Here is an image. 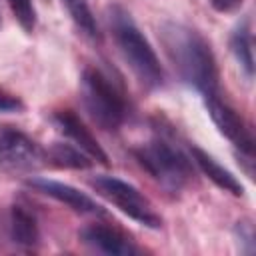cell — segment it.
I'll use <instances>...</instances> for the list:
<instances>
[{
    "label": "cell",
    "instance_id": "cell-1",
    "mask_svg": "<svg viewBox=\"0 0 256 256\" xmlns=\"http://www.w3.org/2000/svg\"><path fill=\"white\" fill-rule=\"evenodd\" d=\"M160 42L178 76L202 94L218 92V68L208 40L194 28L168 20L160 26Z\"/></svg>",
    "mask_w": 256,
    "mask_h": 256
},
{
    "label": "cell",
    "instance_id": "cell-2",
    "mask_svg": "<svg viewBox=\"0 0 256 256\" xmlns=\"http://www.w3.org/2000/svg\"><path fill=\"white\" fill-rule=\"evenodd\" d=\"M108 22H110V30H112L118 50L128 62L130 70L136 74V78L150 90L160 88L164 84L162 64L154 48L146 40V36L140 32L136 22L132 20L130 12L114 4L108 8Z\"/></svg>",
    "mask_w": 256,
    "mask_h": 256
},
{
    "label": "cell",
    "instance_id": "cell-3",
    "mask_svg": "<svg viewBox=\"0 0 256 256\" xmlns=\"http://www.w3.org/2000/svg\"><path fill=\"white\" fill-rule=\"evenodd\" d=\"M80 98L90 118L104 130H116L126 118V102L114 82L98 68H86L80 78Z\"/></svg>",
    "mask_w": 256,
    "mask_h": 256
},
{
    "label": "cell",
    "instance_id": "cell-4",
    "mask_svg": "<svg viewBox=\"0 0 256 256\" xmlns=\"http://www.w3.org/2000/svg\"><path fill=\"white\" fill-rule=\"evenodd\" d=\"M140 166L170 190H180L192 178L190 158L166 138H154L134 150Z\"/></svg>",
    "mask_w": 256,
    "mask_h": 256
},
{
    "label": "cell",
    "instance_id": "cell-5",
    "mask_svg": "<svg viewBox=\"0 0 256 256\" xmlns=\"http://www.w3.org/2000/svg\"><path fill=\"white\" fill-rule=\"evenodd\" d=\"M90 186L100 196H104L114 206H118L128 218L140 222L142 226L154 228V230L162 226V218L154 212V208L148 202V198L142 196L140 190L134 188L132 184H128V182H124V180H120L116 176L100 174V176H94L90 180Z\"/></svg>",
    "mask_w": 256,
    "mask_h": 256
},
{
    "label": "cell",
    "instance_id": "cell-6",
    "mask_svg": "<svg viewBox=\"0 0 256 256\" xmlns=\"http://www.w3.org/2000/svg\"><path fill=\"white\" fill-rule=\"evenodd\" d=\"M46 164V152L16 128L0 130V170L8 174H32Z\"/></svg>",
    "mask_w": 256,
    "mask_h": 256
},
{
    "label": "cell",
    "instance_id": "cell-7",
    "mask_svg": "<svg viewBox=\"0 0 256 256\" xmlns=\"http://www.w3.org/2000/svg\"><path fill=\"white\" fill-rule=\"evenodd\" d=\"M204 104L208 108V114L220 134H224L240 152L254 154V136L244 118L226 102L222 100L220 92H210L204 94Z\"/></svg>",
    "mask_w": 256,
    "mask_h": 256
},
{
    "label": "cell",
    "instance_id": "cell-8",
    "mask_svg": "<svg viewBox=\"0 0 256 256\" xmlns=\"http://www.w3.org/2000/svg\"><path fill=\"white\" fill-rule=\"evenodd\" d=\"M26 186L30 190H36V192H40L44 196H50V198L66 204L74 212H80V214H96V216H102L104 214V208L98 202H94L88 194L76 190L70 184L56 182V180H50V178L32 176V178L26 180Z\"/></svg>",
    "mask_w": 256,
    "mask_h": 256
},
{
    "label": "cell",
    "instance_id": "cell-9",
    "mask_svg": "<svg viewBox=\"0 0 256 256\" xmlns=\"http://www.w3.org/2000/svg\"><path fill=\"white\" fill-rule=\"evenodd\" d=\"M78 238L82 244L102 254H110V256L138 254V248L130 242V238H126L120 230L106 226V224H88L78 232Z\"/></svg>",
    "mask_w": 256,
    "mask_h": 256
},
{
    "label": "cell",
    "instance_id": "cell-10",
    "mask_svg": "<svg viewBox=\"0 0 256 256\" xmlns=\"http://www.w3.org/2000/svg\"><path fill=\"white\" fill-rule=\"evenodd\" d=\"M52 120L56 122V126L74 142V146H78L82 152H86L92 160L108 166V154L104 152V148L98 144V140L92 136V132L86 128V124L72 112V110H58Z\"/></svg>",
    "mask_w": 256,
    "mask_h": 256
},
{
    "label": "cell",
    "instance_id": "cell-11",
    "mask_svg": "<svg viewBox=\"0 0 256 256\" xmlns=\"http://www.w3.org/2000/svg\"><path fill=\"white\" fill-rule=\"evenodd\" d=\"M190 154H192V162L204 172V176H208V180H212L218 188H222L224 192H230L232 196H242L244 194V186L242 182L230 172L226 170L222 164H218L208 152H204L198 146H190Z\"/></svg>",
    "mask_w": 256,
    "mask_h": 256
},
{
    "label": "cell",
    "instance_id": "cell-12",
    "mask_svg": "<svg viewBox=\"0 0 256 256\" xmlns=\"http://www.w3.org/2000/svg\"><path fill=\"white\" fill-rule=\"evenodd\" d=\"M8 232H10V240L24 248H34L40 242V230H38L36 216L20 204H14L10 208Z\"/></svg>",
    "mask_w": 256,
    "mask_h": 256
},
{
    "label": "cell",
    "instance_id": "cell-13",
    "mask_svg": "<svg viewBox=\"0 0 256 256\" xmlns=\"http://www.w3.org/2000/svg\"><path fill=\"white\" fill-rule=\"evenodd\" d=\"M46 162L56 168H68V170H88L92 166V158L82 152L78 146L54 142L46 150Z\"/></svg>",
    "mask_w": 256,
    "mask_h": 256
},
{
    "label": "cell",
    "instance_id": "cell-14",
    "mask_svg": "<svg viewBox=\"0 0 256 256\" xmlns=\"http://www.w3.org/2000/svg\"><path fill=\"white\" fill-rule=\"evenodd\" d=\"M230 50L236 58V62L240 64V68L244 70V74L248 78H252L254 74V42H252V32H250V24L248 20L242 22L230 36Z\"/></svg>",
    "mask_w": 256,
    "mask_h": 256
},
{
    "label": "cell",
    "instance_id": "cell-15",
    "mask_svg": "<svg viewBox=\"0 0 256 256\" xmlns=\"http://www.w3.org/2000/svg\"><path fill=\"white\" fill-rule=\"evenodd\" d=\"M72 22L76 24V28L88 36L90 40H102V34H100V28H98V22H96V16L88 4V0H62Z\"/></svg>",
    "mask_w": 256,
    "mask_h": 256
},
{
    "label": "cell",
    "instance_id": "cell-16",
    "mask_svg": "<svg viewBox=\"0 0 256 256\" xmlns=\"http://www.w3.org/2000/svg\"><path fill=\"white\" fill-rule=\"evenodd\" d=\"M6 2L12 10L14 18L22 26V30L32 32L34 26H36V10H34L32 0H6Z\"/></svg>",
    "mask_w": 256,
    "mask_h": 256
},
{
    "label": "cell",
    "instance_id": "cell-17",
    "mask_svg": "<svg viewBox=\"0 0 256 256\" xmlns=\"http://www.w3.org/2000/svg\"><path fill=\"white\" fill-rule=\"evenodd\" d=\"M234 236L238 242V248L242 254H254L256 250V236H254V224L252 220H240L234 226Z\"/></svg>",
    "mask_w": 256,
    "mask_h": 256
},
{
    "label": "cell",
    "instance_id": "cell-18",
    "mask_svg": "<svg viewBox=\"0 0 256 256\" xmlns=\"http://www.w3.org/2000/svg\"><path fill=\"white\" fill-rule=\"evenodd\" d=\"M22 110H24V102L18 96L0 88V112H22Z\"/></svg>",
    "mask_w": 256,
    "mask_h": 256
},
{
    "label": "cell",
    "instance_id": "cell-19",
    "mask_svg": "<svg viewBox=\"0 0 256 256\" xmlns=\"http://www.w3.org/2000/svg\"><path fill=\"white\" fill-rule=\"evenodd\" d=\"M208 2L218 12H234V10H238L242 6L244 0H208Z\"/></svg>",
    "mask_w": 256,
    "mask_h": 256
},
{
    "label": "cell",
    "instance_id": "cell-20",
    "mask_svg": "<svg viewBox=\"0 0 256 256\" xmlns=\"http://www.w3.org/2000/svg\"><path fill=\"white\" fill-rule=\"evenodd\" d=\"M0 26H2V12H0Z\"/></svg>",
    "mask_w": 256,
    "mask_h": 256
}]
</instances>
